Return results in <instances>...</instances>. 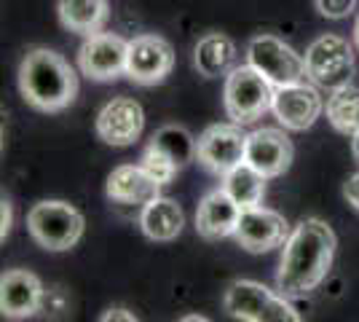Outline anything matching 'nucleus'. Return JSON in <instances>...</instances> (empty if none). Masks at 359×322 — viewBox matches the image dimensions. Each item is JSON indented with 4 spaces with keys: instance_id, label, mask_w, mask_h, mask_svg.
Wrapping results in <instances>:
<instances>
[{
    "instance_id": "nucleus-1",
    "label": "nucleus",
    "mask_w": 359,
    "mask_h": 322,
    "mask_svg": "<svg viewBox=\"0 0 359 322\" xmlns=\"http://www.w3.org/2000/svg\"><path fill=\"white\" fill-rule=\"evenodd\" d=\"M335 231L319 217H306L292 229L282 250L276 290L285 298H306L327 276L335 258Z\"/></svg>"
},
{
    "instance_id": "nucleus-2",
    "label": "nucleus",
    "mask_w": 359,
    "mask_h": 322,
    "mask_svg": "<svg viewBox=\"0 0 359 322\" xmlns=\"http://www.w3.org/2000/svg\"><path fill=\"white\" fill-rule=\"evenodd\" d=\"M19 92L41 113H60L75 102L78 76L70 62L51 48H30L19 65Z\"/></svg>"
},
{
    "instance_id": "nucleus-3",
    "label": "nucleus",
    "mask_w": 359,
    "mask_h": 322,
    "mask_svg": "<svg viewBox=\"0 0 359 322\" xmlns=\"http://www.w3.org/2000/svg\"><path fill=\"white\" fill-rule=\"evenodd\" d=\"M276 86L252 65H239L225 76L223 107L233 123H252L273 107Z\"/></svg>"
},
{
    "instance_id": "nucleus-4",
    "label": "nucleus",
    "mask_w": 359,
    "mask_h": 322,
    "mask_svg": "<svg viewBox=\"0 0 359 322\" xmlns=\"http://www.w3.org/2000/svg\"><path fill=\"white\" fill-rule=\"evenodd\" d=\"M83 215L73 204L60 199L38 201L27 213V231L35 245L48 253H65L81 242L83 236Z\"/></svg>"
},
{
    "instance_id": "nucleus-5",
    "label": "nucleus",
    "mask_w": 359,
    "mask_h": 322,
    "mask_svg": "<svg viewBox=\"0 0 359 322\" xmlns=\"http://www.w3.org/2000/svg\"><path fill=\"white\" fill-rule=\"evenodd\" d=\"M306 76L322 89H341L354 76V51L341 35H319L306 48Z\"/></svg>"
},
{
    "instance_id": "nucleus-6",
    "label": "nucleus",
    "mask_w": 359,
    "mask_h": 322,
    "mask_svg": "<svg viewBox=\"0 0 359 322\" xmlns=\"http://www.w3.org/2000/svg\"><path fill=\"white\" fill-rule=\"evenodd\" d=\"M247 62L260 70L273 86H290L306 81V60L276 35H255L247 46Z\"/></svg>"
},
{
    "instance_id": "nucleus-7",
    "label": "nucleus",
    "mask_w": 359,
    "mask_h": 322,
    "mask_svg": "<svg viewBox=\"0 0 359 322\" xmlns=\"http://www.w3.org/2000/svg\"><path fill=\"white\" fill-rule=\"evenodd\" d=\"M247 137L250 135L241 132V123H212L198 137L196 159L207 172L223 177L231 169L244 164V159H247Z\"/></svg>"
},
{
    "instance_id": "nucleus-8",
    "label": "nucleus",
    "mask_w": 359,
    "mask_h": 322,
    "mask_svg": "<svg viewBox=\"0 0 359 322\" xmlns=\"http://www.w3.org/2000/svg\"><path fill=\"white\" fill-rule=\"evenodd\" d=\"M126 60H129V41L116 32H94L78 48V67L91 81H116L126 76Z\"/></svg>"
},
{
    "instance_id": "nucleus-9",
    "label": "nucleus",
    "mask_w": 359,
    "mask_h": 322,
    "mask_svg": "<svg viewBox=\"0 0 359 322\" xmlns=\"http://www.w3.org/2000/svg\"><path fill=\"white\" fill-rule=\"evenodd\" d=\"M175 67V48L161 35H137L129 41L126 76L140 86L161 83Z\"/></svg>"
},
{
    "instance_id": "nucleus-10",
    "label": "nucleus",
    "mask_w": 359,
    "mask_h": 322,
    "mask_svg": "<svg viewBox=\"0 0 359 322\" xmlns=\"http://www.w3.org/2000/svg\"><path fill=\"white\" fill-rule=\"evenodd\" d=\"M273 116L290 132H306L316 123V119L325 110V100L311 83H290V86H276L273 97Z\"/></svg>"
},
{
    "instance_id": "nucleus-11",
    "label": "nucleus",
    "mask_w": 359,
    "mask_h": 322,
    "mask_svg": "<svg viewBox=\"0 0 359 322\" xmlns=\"http://www.w3.org/2000/svg\"><path fill=\"white\" fill-rule=\"evenodd\" d=\"M290 234L292 231H290L285 215L276 210H266V207H255V210L241 213L239 229L233 234V239L247 253H269L276 247H285Z\"/></svg>"
},
{
    "instance_id": "nucleus-12",
    "label": "nucleus",
    "mask_w": 359,
    "mask_h": 322,
    "mask_svg": "<svg viewBox=\"0 0 359 322\" xmlns=\"http://www.w3.org/2000/svg\"><path fill=\"white\" fill-rule=\"evenodd\" d=\"M142 129H145V113H142V105L132 97L110 100L97 116V137L113 148L135 145Z\"/></svg>"
},
{
    "instance_id": "nucleus-13",
    "label": "nucleus",
    "mask_w": 359,
    "mask_h": 322,
    "mask_svg": "<svg viewBox=\"0 0 359 322\" xmlns=\"http://www.w3.org/2000/svg\"><path fill=\"white\" fill-rule=\"evenodd\" d=\"M292 156H295V148L285 129L263 126V129H255L247 137V159L244 161L266 177L285 175L292 164Z\"/></svg>"
},
{
    "instance_id": "nucleus-14",
    "label": "nucleus",
    "mask_w": 359,
    "mask_h": 322,
    "mask_svg": "<svg viewBox=\"0 0 359 322\" xmlns=\"http://www.w3.org/2000/svg\"><path fill=\"white\" fill-rule=\"evenodd\" d=\"M43 285L27 269H8L0 276V311L6 320H27L43 307Z\"/></svg>"
},
{
    "instance_id": "nucleus-15",
    "label": "nucleus",
    "mask_w": 359,
    "mask_h": 322,
    "mask_svg": "<svg viewBox=\"0 0 359 322\" xmlns=\"http://www.w3.org/2000/svg\"><path fill=\"white\" fill-rule=\"evenodd\" d=\"M241 213H244V210L225 194L223 188L210 191L204 199L198 201V210H196V231H198L204 239H210V242L233 236L236 229H239Z\"/></svg>"
},
{
    "instance_id": "nucleus-16",
    "label": "nucleus",
    "mask_w": 359,
    "mask_h": 322,
    "mask_svg": "<svg viewBox=\"0 0 359 322\" xmlns=\"http://www.w3.org/2000/svg\"><path fill=\"white\" fill-rule=\"evenodd\" d=\"M161 185L150 177L140 164H121L110 172L107 177V199L116 204H126V207H145L148 201H153Z\"/></svg>"
},
{
    "instance_id": "nucleus-17",
    "label": "nucleus",
    "mask_w": 359,
    "mask_h": 322,
    "mask_svg": "<svg viewBox=\"0 0 359 322\" xmlns=\"http://www.w3.org/2000/svg\"><path fill=\"white\" fill-rule=\"evenodd\" d=\"M182 226H185L182 207L175 199H166V196H156L140 213V229L153 242H172V239H177Z\"/></svg>"
},
{
    "instance_id": "nucleus-18",
    "label": "nucleus",
    "mask_w": 359,
    "mask_h": 322,
    "mask_svg": "<svg viewBox=\"0 0 359 322\" xmlns=\"http://www.w3.org/2000/svg\"><path fill=\"white\" fill-rule=\"evenodd\" d=\"M194 65L204 78L228 76L236 67V46L223 32H207L194 48Z\"/></svg>"
},
{
    "instance_id": "nucleus-19",
    "label": "nucleus",
    "mask_w": 359,
    "mask_h": 322,
    "mask_svg": "<svg viewBox=\"0 0 359 322\" xmlns=\"http://www.w3.org/2000/svg\"><path fill=\"white\" fill-rule=\"evenodd\" d=\"M273 298V293L255 282V279H236L228 285V290L223 295V307L231 317H236L241 322H255L260 317V311L269 307V301Z\"/></svg>"
},
{
    "instance_id": "nucleus-20",
    "label": "nucleus",
    "mask_w": 359,
    "mask_h": 322,
    "mask_svg": "<svg viewBox=\"0 0 359 322\" xmlns=\"http://www.w3.org/2000/svg\"><path fill=\"white\" fill-rule=\"evenodd\" d=\"M107 16H110L107 0H60V22L78 35L102 32Z\"/></svg>"
},
{
    "instance_id": "nucleus-21",
    "label": "nucleus",
    "mask_w": 359,
    "mask_h": 322,
    "mask_svg": "<svg viewBox=\"0 0 359 322\" xmlns=\"http://www.w3.org/2000/svg\"><path fill=\"white\" fill-rule=\"evenodd\" d=\"M266 180H269L266 175H260L257 169L244 161L236 169H231L228 175H223V185L220 188L239 204L241 210H255V207H263Z\"/></svg>"
},
{
    "instance_id": "nucleus-22",
    "label": "nucleus",
    "mask_w": 359,
    "mask_h": 322,
    "mask_svg": "<svg viewBox=\"0 0 359 322\" xmlns=\"http://www.w3.org/2000/svg\"><path fill=\"white\" fill-rule=\"evenodd\" d=\"M327 121L335 132H341L346 137H354L359 132V89L357 86H341L332 89L327 97Z\"/></svg>"
},
{
    "instance_id": "nucleus-23",
    "label": "nucleus",
    "mask_w": 359,
    "mask_h": 322,
    "mask_svg": "<svg viewBox=\"0 0 359 322\" xmlns=\"http://www.w3.org/2000/svg\"><path fill=\"white\" fill-rule=\"evenodd\" d=\"M156 148H161L177 167H185V164H191L196 159V145H198V140L191 137V132L188 129H182V126H175V123H169V126H161L153 140H150Z\"/></svg>"
},
{
    "instance_id": "nucleus-24",
    "label": "nucleus",
    "mask_w": 359,
    "mask_h": 322,
    "mask_svg": "<svg viewBox=\"0 0 359 322\" xmlns=\"http://www.w3.org/2000/svg\"><path fill=\"white\" fill-rule=\"evenodd\" d=\"M140 167L148 172L150 177L156 180L158 185H169L172 180H175V175H177V164L169 159V156L161 151V148H156L153 142H150L148 148L142 151V156H140Z\"/></svg>"
},
{
    "instance_id": "nucleus-25",
    "label": "nucleus",
    "mask_w": 359,
    "mask_h": 322,
    "mask_svg": "<svg viewBox=\"0 0 359 322\" xmlns=\"http://www.w3.org/2000/svg\"><path fill=\"white\" fill-rule=\"evenodd\" d=\"M255 322H303L300 314L290 307V298L285 295H273L269 301V307L260 311V317Z\"/></svg>"
},
{
    "instance_id": "nucleus-26",
    "label": "nucleus",
    "mask_w": 359,
    "mask_h": 322,
    "mask_svg": "<svg viewBox=\"0 0 359 322\" xmlns=\"http://www.w3.org/2000/svg\"><path fill=\"white\" fill-rule=\"evenodd\" d=\"M316 11L327 19H344L354 11L357 0H314Z\"/></svg>"
},
{
    "instance_id": "nucleus-27",
    "label": "nucleus",
    "mask_w": 359,
    "mask_h": 322,
    "mask_svg": "<svg viewBox=\"0 0 359 322\" xmlns=\"http://www.w3.org/2000/svg\"><path fill=\"white\" fill-rule=\"evenodd\" d=\"M65 309H67V295H65L60 288H57V290H46L43 307H41V311L51 314V317H60Z\"/></svg>"
},
{
    "instance_id": "nucleus-28",
    "label": "nucleus",
    "mask_w": 359,
    "mask_h": 322,
    "mask_svg": "<svg viewBox=\"0 0 359 322\" xmlns=\"http://www.w3.org/2000/svg\"><path fill=\"white\" fill-rule=\"evenodd\" d=\"M100 322H140V320H137V317L132 314V311H129V309L113 307V309H107L105 314L100 317Z\"/></svg>"
},
{
    "instance_id": "nucleus-29",
    "label": "nucleus",
    "mask_w": 359,
    "mask_h": 322,
    "mask_svg": "<svg viewBox=\"0 0 359 322\" xmlns=\"http://www.w3.org/2000/svg\"><path fill=\"white\" fill-rule=\"evenodd\" d=\"M344 196H346V201L359 213V172L357 175H351L348 183L344 185Z\"/></svg>"
},
{
    "instance_id": "nucleus-30",
    "label": "nucleus",
    "mask_w": 359,
    "mask_h": 322,
    "mask_svg": "<svg viewBox=\"0 0 359 322\" xmlns=\"http://www.w3.org/2000/svg\"><path fill=\"white\" fill-rule=\"evenodd\" d=\"M11 220H14V215H11V201L3 199L0 201V236H3V239H6L8 231H11Z\"/></svg>"
},
{
    "instance_id": "nucleus-31",
    "label": "nucleus",
    "mask_w": 359,
    "mask_h": 322,
    "mask_svg": "<svg viewBox=\"0 0 359 322\" xmlns=\"http://www.w3.org/2000/svg\"><path fill=\"white\" fill-rule=\"evenodd\" d=\"M351 154H354V159L359 161V132L351 137Z\"/></svg>"
},
{
    "instance_id": "nucleus-32",
    "label": "nucleus",
    "mask_w": 359,
    "mask_h": 322,
    "mask_svg": "<svg viewBox=\"0 0 359 322\" xmlns=\"http://www.w3.org/2000/svg\"><path fill=\"white\" fill-rule=\"evenodd\" d=\"M180 322H212L207 317H201V314H188V317H182Z\"/></svg>"
},
{
    "instance_id": "nucleus-33",
    "label": "nucleus",
    "mask_w": 359,
    "mask_h": 322,
    "mask_svg": "<svg viewBox=\"0 0 359 322\" xmlns=\"http://www.w3.org/2000/svg\"><path fill=\"white\" fill-rule=\"evenodd\" d=\"M354 43H357V48H359V19H357V25H354Z\"/></svg>"
}]
</instances>
